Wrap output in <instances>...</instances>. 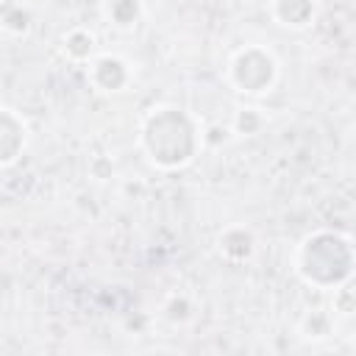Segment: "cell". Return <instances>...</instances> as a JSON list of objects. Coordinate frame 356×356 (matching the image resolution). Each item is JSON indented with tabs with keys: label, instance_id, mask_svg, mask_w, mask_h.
Returning <instances> with one entry per match:
<instances>
[{
	"label": "cell",
	"instance_id": "cell-1",
	"mask_svg": "<svg viewBox=\"0 0 356 356\" xmlns=\"http://www.w3.org/2000/svg\"><path fill=\"white\" fill-rule=\"evenodd\" d=\"M142 145L147 159L164 170L186 164L197 150V128L184 108H153L142 125Z\"/></svg>",
	"mask_w": 356,
	"mask_h": 356
},
{
	"label": "cell",
	"instance_id": "cell-5",
	"mask_svg": "<svg viewBox=\"0 0 356 356\" xmlns=\"http://www.w3.org/2000/svg\"><path fill=\"white\" fill-rule=\"evenodd\" d=\"M89 78L92 83L100 89V92H120L128 86L131 81V70L122 58L117 56H100L92 61V70H89Z\"/></svg>",
	"mask_w": 356,
	"mask_h": 356
},
{
	"label": "cell",
	"instance_id": "cell-4",
	"mask_svg": "<svg viewBox=\"0 0 356 356\" xmlns=\"http://www.w3.org/2000/svg\"><path fill=\"white\" fill-rule=\"evenodd\" d=\"M25 142H28V128L22 117L11 106H3L0 108V164L11 167L22 156Z\"/></svg>",
	"mask_w": 356,
	"mask_h": 356
},
{
	"label": "cell",
	"instance_id": "cell-8",
	"mask_svg": "<svg viewBox=\"0 0 356 356\" xmlns=\"http://www.w3.org/2000/svg\"><path fill=\"white\" fill-rule=\"evenodd\" d=\"M106 11L117 28H134L139 14H142V3L139 0H108Z\"/></svg>",
	"mask_w": 356,
	"mask_h": 356
},
{
	"label": "cell",
	"instance_id": "cell-9",
	"mask_svg": "<svg viewBox=\"0 0 356 356\" xmlns=\"http://www.w3.org/2000/svg\"><path fill=\"white\" fill-rule=\"evenodd\" d=\"M31 22H33V17H31V11H28L22 3L6 6V11H3V28H6L8 33L22 36V33L31 31Z\"/></svg>",
	"mask_w": 356,
	"mask_h": 356
},
{
	"label": "cell",
	"instance_id": "cell-7",
	"mask_svg": "<svg viewBox=\"0 0 356 356\" xmlns=\"http://www.w3.org/2000/svg\"><path fill=\"white\" fill-rule=\"evenodd\" d=\"M95 50V33L86 31V28H72L67 36H64V53L72 58V61H86Z\"/></svg>",
	"mask_w": 356,
	"mask_h": 356
},
{
	"label": "cell",
	"instance_id": "cell-6",
	"mask_svg": "<svg viewBox=\"0 0 356 356\" xmlns=\"http://www.w3.org/2000/svg\"><path fill=\"white\" fill-rule=\"evenodd\" d=\"M273 14L281 19V25L303 28L314 17V0H273Z\"/></svg>",
	"mask_w": 356,
	"mask_h": 356
},
{
	"label": "cell",
	"instance_id": "cell-3",
	"mask_svg": "<svg viewBox=\"0 0 356 356\" xmlns=\"http://www.w3.org/2000/svg\"><path fill=\"white\" fill-rule=\"evenodd\" d=\"M228 78L236 86V92L261 95V92H270V86L275 83L278 64H275V58L267 50H261V47H245V50H239L234 56L231 70H228Z\"/></svg>",
	"mask_w": 356,
	"mask_h": 356
},
{
	"label": "cell",
	"instance_id": "cell-2",
	"mask_svg": "<svg viewBox=\"0 0 356 356\" xmlns=\"http://www.w3.org/2000/svg\"><path fill=\"white\" fill-rule=\"evenodd\" d=\"M298 270L309 284L337 286L353 270V250L339 234H314L303 242L298 256Z\"/></svg>",
	"mask_w": 356,
	"mask_h": 356
}]
</instances>
